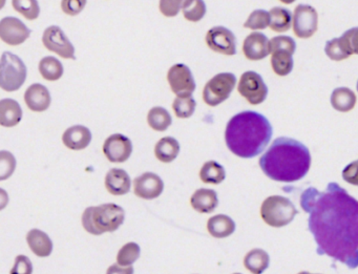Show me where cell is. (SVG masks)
Returning <instances> with one entry per match:
<instances>
[{
    "instance_id": "6da1fadb",
    "label": "cell",
    "mask_w": 358,
    "mask_h": 274,
    "mask_svg": "<svg viewBox=\"0 0 358 274\" xmlns=\"http://www.w3.org/2000/svg\"><path fill=\"white\" fill-rule=\"evenodd\" d=\"M319 255L358 267V201L339 184L330 183L308 220Z\"/></svg>"
},
{
    "instance_id": "b9f144b4",
    "label": "cell",
    "mask_w": 358,
    "mask_h": 274,
    "mask_svg": "<svg viewBox=\"0 0 358 274\" xmlns=\"http://www.w3.org/2000/svg\"><path fill=\"white\" fill-rule=\"evenodd\" d=\"M33 273V265L31 260L25 255L16 257L15 263L11 269L10 274H32Z\"/></svg>"
},
{
    "instance_id": "cb8c5ba5",
    "label": "cell",
    "mask_w": 358,
    "mask_h": 274,
    "mask_svg": "<svg viewBox=\"0 0 358 274\" xmlns=\"http://www.w3.org/2000/svg\"><path fill=\"white\" fill-rule=\"evenodd\" d=\"M180 144L175 138L164 137L155 146V156L162 163H171L177 159Z\"/></svg>"
},
{
    "instance_id": "bcb514c9",
    "label": "cell",
    "mask_w": 358,
    "mask_h": 274,
    "mask_svg": "<svg viewBox=\"0 0 358 274\" xmlns=\"http://www.w3.org/2000/svg\"><path fill=\"white\" fill-rule=\"evenodd\" d=\"M107 274H134V268L133 266L124 267L119 264H113L107 270Z\"/></svg>"
},
{
    "instance_id": "2e32d148",
    "label": "cell",
    "mask_w": 358,
    "mask_h": 274,
    "mask_svg": "<svg viewBox=\"0 0 358 274\" xmlns=\"http://www.w3.org/2000/svg\"><path fill=\"white\" fill-rule=\"evenodd\" d=\"M269 45V40L263 33H251L244 40V55L252 61L264 59L270 54Z\"/></svg>"
},
{
    "instance_id": "7402d4cb",
    "label": "cell",
    "mask_w": 358,
    "mask_h": 274,
    "mask_svg": "<svg viewBox=\"0 0 358 274\" xmlns=\"http://www.w3.org/2000/svg\"><path fill=\"white\" fill-rule=\"evenodd\" d=\"M207 230L210 235L215 239L230 237L235 231V223L226 215H217L210 218L207 222Z\"/></svg>"
},
{
    "instance_id": "4fadbf2b",
    "label": "cell",
    "mask_w": 358,
    "mask_h": 274,
    "mask_svg": "<svg viewBox=\"0 0 358 274\" xmlns=\"http://www.w3.org/2000/svg\"><path fill=\"white\" fill-rule=\"evenodd\" d=\"M133 153V143L121 134L109 136L103 144V154L112 163H123Z\"/></svg>"
},
{
    "instance_id": "7bdbcfd3",
    "label": "cell",
    "mask_w": 358,
    "mask_h": 274,
    "mask_svg": "<svg viewBox=\"0 0 358 274\" xmlns=\"http://www.w3.org/2000/svg\"><path fill=\"white\" fill-rule=\"evenodd\" d=\"M87 0H62L61 9L67 15L76 16L83 11Z\"/></svg>"
},
{
    "instance_id": "8992f818",
    "label": "cell",
    "mask_w": 358,
    "mask_h": 274,
    "mask_svg": "<svg viewBox=\"0 0 358 274\" xmlns=\"http://www.w3.org/2000/svg\"><path fill=\"white\" fill-rule=\"evenodd\" d=\"M27 67L18 56L6 52L1 56L0 87L6 92H16L27 79Z\"/></svg>"
},
{
    "instance_id": "4dcf8cb0",
    "label": "cell",
    "mask_w": 358,
    "mask_h": 274,
    "mask_svg": "<svg viewBox=\"0 0 358 274\" xmlns=\"http://www.w3.org/2000/svg\"><path fill=\"white\" fill-rule=\"evenodd\" d=\"M147 122L154 131H165L173 123V119L164 107H156L149 112Z\"/></svg>"
},
{
    "instance_id": "8d00e7d4",
    "label": "cell",
    "mask_w": 358,
    "mask_h": 274,
    "mask_svg": "<svg viewBox=\"0 0 358 274\" xmlns=\"http://www.w3.org/2000/svg\"><path fill=\"white\" fill-rule=\"evenodd\" d=\"M270 14L265 10H255L250 14L244 27L250 30H265L270 27Z\"/></svg>"
},
{
    "instance_id": "52a82bcc",
    "label": "cell",
    "mask_w": 358,
    "mask_h": 274,
    "mask_svg": "<svg viewBox=\"0 0 358 274\" xmlns=\"http://www.w3.org/2000/svg\"><path fill=\"white\" fill-rule=\"evenodd\" d=\"M237 78L231 73H221L206 83L203 100L209 107H218L228 99L235 89Z\"/></svg>"
},
{
    "instance_id": "603a6c76",
    "label": "cell",
    "mask_w": 358,
    "mask_h": 274,
    "mask_svg": "<svg viewBox=\"0 0 358 274\" xmlns=\"http://www.w3.org/2000/svg\"><path fill=\"white\" fill-rule=\"evenodd\" d=\"M23 119V109L14 99L0 101V124L3 127H14Z\"/></svg>"
},
{
    "instance_id": "7c38bea8",
    "label": "cell",
    "mask_w": 358,
    "mask_h": 274,
    "mask_svg": "<svg viewBox=\"0 0 358 274\" xmlns=\"http://www.w3.org/2000/svg\"><path fill=\"white\" fill-rule=\"evenodd\" d=\"M206 45L215 53L233 56L237 54V38L230 30L215 27L206 34Z\"/></svg>"
},
{
    "instance_id": "f6af8a7d",
    "label": "cell",
    "mask_w": 358,
    "mask_h": 274,
    "mask_svg": "<svg viewBox=\"0 0 358 274\" xmlns=\"http://www.w3.org/2000/svg\"><path fill=\"white\" fill-rule=\"evenodd\" d=\"M343 179L351 185H358V161L346 166L343 171Z\"/></svg>"
},
{
    "instance_id": "74e56055",
    "label": "cell",
    "mask_w": 358,
    "mask_h": 274,
    "mask_svg": "<svg viewBox=\"0 0 358 274\" xmlns=\"http://www.w3.org/2000/svg\"><path fill=\"white\" fill-rule=\"evenodd\" d=\"M270 54L273 52L285 51L289 53H295L297 50V43L294 41L293 38L289 36H277L270 40Z\"/></svg>"
},
{
    "instance_id": "ffe728a7",
    "label": "cell",
    "mask_w": 358,
    "mask_h": 274,
    "mask_svg": "<svg viewBox=\"0 0 358 274\" xmlns=\"http://www.w3.org/2000/svg\"><path fill=\"white\" fill-rule=\"evenodd\" d=\"M191 205L200 213H211L219 205L218 193L213 189L200 188L191 198Z\"/></svg>"
},
{
    "instance_id": "7a4b0ae2",
    "label": "cell",
    "mask_w": 358,
    "mask_h": 274,
    "mask_svg": "<svg viewBox=\"0 0 358 274\" xmlns=\"http://www.w3.org/2000/svg\"><path fill=\"white\" fill-rule=\"evenodd\" d=\"M262 171L269 179L283 183L299 181L309 173L311 155L301 142L277 138L260 159Z\"/></svg>"
},
{
    "instance_id": "e0dca14e",
    "label": "cell",
    "mask_w": 358,
    "mask_h": 274,
    "mask_svg": "<svg viewBox=\"0 0 358 274\" xmlns=\"http://www.w3.org/2000/svg\"><path fill=\"white\" fill-rule=\"evenodd\" d=\"M51 94L49 89L40 83L32 84L25 91V102L31 111L36 113L47 111L51 105Z\"/></svg>"
},
{
    "instance_id": "f546056e",
    "label": "cell",
    "mask_w": 358,
    "mask_h": 274,
    "mask_svg": "<svg viewBox=\"0 0 358 274\" xmlns=\"http://www.w3.org/2000/svg\"><path fill=\"white\" fill-rule=\"evenodd\" d=\"M293 54L289 52L277 51L271 53V67L277 76L289 75L293 70Z\"/></svg>"
},
{
    "instance_id": "c3c4849f",
    "label": "cell",
    "mask_w": 358,
    "mask_h": 274,
    "mask_svg": "<svg viewBox=\"0 0 358 274\" xmlns=\"http://www.w3.org/2000/svg\"><path fill=\"white\" fill-rule=\"evenodd\" d=\"M297 274H313V273H310V272H307V271H302V272H299V273H297Z\"/></svg>"
},
{
    "instance_id": "9a60e30c",
    "label": "cell",
    "mask_w": 358,
    "mask_h": 274,
    "mask_svg": "<svg viewBox=\"0 0 358 274\" xmlns=\"http://www.w3.org/2000/svg\"><path fill=\"white\" fill-rule=\"evenodd\" d=\"M163 191V181L159 176L154 173H142L134 181V193L140 199H157Z\"/></svg>"
},
{
    "instance_id": "30bf717a",
    "label": "cell",
    "mask_w": 358,
    "mask_h": 274,
    "mask_svg": "<svg viewBox=\"0 0 358 274\" xmlns=\"http://www.w3.org/2000/svg\"><path fill=\"white\" fill-rule=\"evenodd\" d=\"M167 80L171 91L178 97H191L196 91V81L187 65H173L168 71Z\"/></svg>"
},
{
    "instance_id": "484cf974",
    "label": "cell",
    "mask_w": 358,
    "mask_h": 274,
    "mask_svg": "<svg viewBox=\"0 0 358 274\" xmlns=\"http://www.w3.org/2000/svg\"><path fill=\"white\" fill-rule=\"evenodd\" d=\"M356 95L348 87L335 89L331 95V104L334 109L341 113H348L355 107Z\"/></svg>"
},
{
    "instance_id": "681fc988",
    "label": "cell",
    "mask_w": 358,
    "mask_h": 274,
    "mask_svg": "<svg viewBox=\"0 0 358 274\" xmlns=\"http://www.w3.org/2000/svg\"><path fill=\"white\" fill-rule=\"evenodd\" d=\"M356 87H357V92H358V81H357V85H356Z\"/></svg>"
},
{
    "instance_id": "3957f363",
    "label": "cell",
    "mask_w": 358,
    "mask_h": 274,
    "mask_svg": "<svg viewBox=\"0 0 358 274\" xmlns=\"http://www.w3.org/2000/svg\"><path fill=\"white\" fill-rule=\"evenodd\" d=\"M271 137V124L257 112H242L233 116L226 126V145L233 155L243 159H251L263 153Z\"/></svg>"
},
{
    "instance_id": "836d02e7",
    "label": "cell",
    "mask_w": 358,
    "mask_h": 274,
    "mask_svg": "<svg viewBox=\"0 0 358 274\" xmlns=\"http://www.w3.org/2000/svg\"><path fill=\"white\" fill-rule=\"evenodd\" d=\"M141 249L138 244L131 243L125 244L121 249L119 250L117 255V264L127 267L131 266L140 257Z\"/></svg>"
},
{
    "instance_id": "ab89813d",
    "label": "cell",
    "mask_w": 358,
    "mask_h": 274,
    "mask_svg": "<svg viewBox=\"0 0 358 274\" xmlns=\"http://www.w3.org/2000/svg\"><path fill=\"white\" fill-rule=\"evenodd\" d=\"M185 3V0H160V12L165 17H175L182 10V6Z\"/></svg>"
},
{
    "instance_id": "d6a6232c",
    "label": "cell",
    "mask_w": 358,
    "mask_h": 274,
    "mask_svg": "<svg viewBox=\"0 0 358 274\" xmlns=\"http://www.w3.org/2000/svg\"><path fill=\"white\" fill-rule=\"evenodd\" d=\"M325 52L330 59L334 61H341L352 56L351 52L348 50L344 40L339 38H334L326 43Z\"/></svg>"
},
{
    "instance_id": "277c9868",
    "label": "cell",
    "mask_w": 358,
    "mask_h": 274,
    "mask_svg": "<svg viewBox=\"0 0 358 274\" xmlns=\"http://www.w3.org/2000/svg\"><path fill=\"white\" fill-rule=\"evenodd\" d=\"M125 220V211L121 206L114 203L92 206L84 210L82 215V226L87 233L93 235L114 233L119 229Z\"/></svg>"
},
{
    "instance_id": "f35d334b",
    "label": "cell",
    "mask_w": 358,
    "mask_h": 274,
    "mask_svg": "<svg viewBox=\"0 0 358 274\" xmlns=\"http://www.w3.org/2000/svg\"><path fill=\"white\" fill-rule=\"evenodd\" d=\"M16 167L15 157L9 151L0 153V180H7L13 175Z\"/></svg>"
},
{
    "instance_id": "1f68e13d",
    "label": "cell",
    "mask_w": 358,
    "mask_h": 274,
    "mask_svg": "<svg viewBox=\"0 0 358 274\" xmlns=\"http://www.w3.org/2000/svg\"><path fill=\"white\" fill-rule=\"evenodd\" d=\"M184 17L191 23H198L206 14V5L203 0H185L182 6Z\"/></svg>"
},
{
    "instance_id": "e575fe53",
    "label": "cell",
    "mask_w": 358,
    "mask_h": 274,
    "mask_svg": "<svg viewBox=\"0 0 358 274\" xmlns=\"http://www.w3.org/2000/svg\"><path fill=\"white\" fill-rule=\"evenodd\" d=\"M197 102L193 97H177L173 103L175 115L181 119H187L193 115Z\"/></svg>"
},
{
    "instance_id": "5b68a950",
    "label": "cell",
    "mask_w": 358,
    "mask_h": 274,
    "mask_svg": "<svg viewBox=\"0 0 358 274\" xmlns=\"http://www.w3.org/2000/svg\"><path fill=\"white\" fill-rule=\"evenodd\" d=\"M297 210L291 201L281 196H271L261 206V217L267 225L281 228L293 221Z\"/></svg>"
},
{
    "instance_id": "83f0119b",
    "label": "cell",
    "mask_w": 358,
    "mask_h": 274,
    "mask_svg": "<svg viewBox=\"0 0 358 274\" xmlns=\"http://www.w3.org/2000/svg\"><path fill=\"white\" fill-rule=\"evenodd\" d=\"M270 29L277 33L287 32L291 27L292 15L289 10L285 8H273L270 10Z\"/></svg>"
},
{
    "instance_id": "d590c367",
    "label": "cell",
    "mask_w": 358,
    "mask_h": 274,
    "mask_svg": "<svg viewBox=\"0 0 358 274\" xmlns=\"http://www.w3.org/2000/svg\"><path fill=\"white\" fill-rule=\"evenodd\" d=\"M14 10L29 20L37 19L40 8L37 0H12Z\"/></svg>"
},
{
    "instance_id": "ac0fdd59",
    "label": "cell",
    "mask_w": 358,
    "mask_h": 274,
    "mask_svg": "<svg viewBox=\"0 0 358 274\" xmlns=\"http://www.w3.org/2000/svg\"><path fill=\"white\" fill-rule=\"evenodd\" d=\"M62 141L72 151H82L91 143L92 133L85 126H72L62 136Z\"/></svg>"
},
{
    "instance_id": "d4e9b609",
    "label": "cell",
    "mask_w": 358,
    "mask_h": 274,
    "mask_svg": "<svg viewBox=\"0 0 358 274\" xmlns=\"http://www.w3.org/2000/svg\"><path fill=\"white\" fill-rule=\"evenodd\" d=\"M270 257L263 249H252L244 257V266L252 274H262L269 267Z\"/></svg>"
},
{
    "instance_id": "f907efd6",
    "label": "cell",
    "mask_w": 358,
    "mask_h": 274,
    "mask_svg": "<svg viewBox=\"0 0 358 274\" xmlns=\"http://www.w3.org/2000/svg\"><path fill=\"white\" fill-rule=\"evenodd\" d=\"M233 274H242V273H233Z\"/></svg>"
},
{
    "instance_id": "9c48e42d",
    "label": "cell",
    "mask_w": 358,
    "mask_h": 274,
    "mask_svg": "<svg viewBox=\"0 0 358 274\" xmlns=\"http://www.w3.org/2000/svg\"><path fill=\"white\" fill-rule=\"evenodd\" d=\"M319 15L317 10L311 6L299 5L293 14V32L302 39L312 37L317 31Z\"/></svg>"
},
{
    "instance_id": "44dd1931",
    "label": "cell",
    "mask_w": 358,
    "mask_h": 274,
    "mask_svg": "<svg viewBox=\"0 0 358 274\" xmlns=\"http://www.w3.org/2000/svg\"><path fill=\"white\" fill-rule=\"evenodd\" d=\"M28 245L34 255L39 257H48L53 251V242L51 238L42 230H30L27 235Z\"/></svg>"
},
{
    "instance_id": "8fae6325",
    "label": "cell",
    "mask_w": 358,
    "mask_h": 274,
    "mask_svg": "<svg viewBox=\"0 0 358 274\" xmlns=\"http://www.w3.org/2000/svg\"><path fill=\"white\" fill-rule=\"evenodd\" d=\"M42 42L45 49L57 54L65 59H75V48L69 38L57 25H52L45 30L42 36Z\"/></svg>"
},
{
    "instance_id": "60d3db41",
    "label": "cell",
    "mask_w": 358,
    "mask_h": 274,
    "mask_svg": "<svg viewBox=\"0 0 358 274\" xmlns=\"http://www.w3.org/2000/svg\"><path fill=\"white\" fill-rule=\"evenodd\" d=\"M322 193H319L315 188L311 187L307 191H304L303 195L301 197V205L303 208L304 211L306 213H311L313 210L314 205L317 204V200H319V196Z\"/></svg>"
},
{
    "instance_id": "ee69618b",
    "label": "cell",
    "mask_w": 358,
    "mask_h": 274,
    "mask_svg": "<svg viewBox=\"0 0 358 274\" xmlns=\"http://www.w3.org/2000/svg\"><path fill=\"white\" fill-rule=\"evenodd\" d=\"M341 39L347 45L348 50L351 52L352 55H358V28L348 30L341 36Z\"/></svg>"
},
{
    "instance_id": "d6986e66",
    "label": "cell",
    "mask_w": 358,
    "mask_h": 274,
    "mask_svg": "<svg viewBox=\"0 0 358 274\" xmlns=\"http://www.w3.org/2000/svg\"><path fill=\"white\" fill-rule=\"evenodd\" d=\"M131 181L124 169L113 168L105 176V187L113 196H124L131 191Z\"/></svg>"
},
{
    "instance_id": "f1b7e54d",
    "label": "cell",
    "mask_w": 358,
    "mask_h": 274,
    "mask_svg": "<svg viewBox=\"0 0 358 274\" xmlns=\"http://www.w3.org/2000/svg\"><path fill=\"white\" fill-rule=\"evenodd\" d=\"M39 73L48 81H57L63 75V65L55 57H45L40 60Z\"/></svg>"
},
{
    "instance_id": "ba28073f",
    "label": "cell",
    "mask_w": 358,
    "mask_h": 274,
    "mask_svg": "<svg viewBox=\"0 0 358 274\" xmlns=\"http://www.w3.org/2000/svg\"><path fill=\"white\" fill-rule=\"evenodd\" d=\"M238 92L252 105L263 103L268 96V87L261 75L255 72H245L241 76Z\"/></svg>"
},
{
    "instance_id": "7dc6e473",
    "label": "cell",
    "mask_w": 358,
    "mask_h": 274,
    "mask_svg": "<svg viewBox=\"0 0 358 274\" xmlns=\"http://www.w3.org/2000/svg\"><path fill=\"white\" fill-rule=\"evenodd\" d=\"M281 3H285V5H291L293 3L295 0H280Z\"/></svg>"
},
{
    "instance_id": "4316f807",
    "label": "cell",
    "mask_w": 358,
    "mask_h": 274,
    "mask_svg": "<svg viewBox=\"0 0 358 274\" xmlns=\"http://www.w3.org/2000/svg\"><path fill=\"white\" fill-rule=\"evenodd\" d=\"M226 171L221 164L215 161H207L200 171V179L203 183L218 185L225 180Z\"/></svg>"
},
{
    "instance_id": "5bb4252c",
    "label": "cell",
    "mask_w": 358,
    "mask_h": 274,
    "mask_svg": "<svg viewBox=\"0 0 358 274\" xmlns=\"http://www.w3.org/2000/svg\"><path fill=\"white\" fill-rule=\"evenodd\" d=\"M31 35V30L16 17H5L0 21V38L9 45H23Z\"/></svg>"
}]
</instances>
